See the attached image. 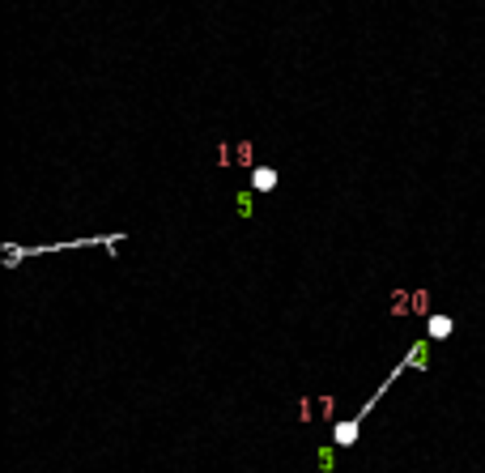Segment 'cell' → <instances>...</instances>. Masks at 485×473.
<instances>
[{
  "instance_id": "cell-1",
  "label": "cell",
  "mask_w": 485,
  "mask_h": 473,
  "mask_svg": "<svg viewBox=\"0 0 485 473\" xmlns=\"http://www.w3.org/2000/svg\"><path fill=\"white\" fill-rule=\"evenodd\" d=\"M357 435H362V422H357V418H345V422H337V431H332V443H337V447H353Z\"/></svg>"
},
{
  "instance_id": "cell-2",
  "label": "cell",
  "mask_w": 485,
  "mask_h": 473,
  "mask_svg": "<svg viewBox=\"0 0 485 473\" xmlns=\"http://www.w3.org/2000/svg\"><path fill=\"white\" fill-rule=\"evenodd\" d=\"M277 188V171L273 166H251V192H273Z\"/></svg>"
},
{
  "instance_id": "cell-3",
  "label": "cell",
  "mask_w": 485,
  "mask_h": 473,
  "mask_svg": "<svg viewBox=\"0 0 485 473\" xmlns=\"http://www.w3.org/2000/svg\"><path fill=\"white\" fill-rule=\"evenodd\" d=\"M426 333H430L434 341H447V337H451V316H430V320H426Z\"/></svg>"
}]
</instances>
